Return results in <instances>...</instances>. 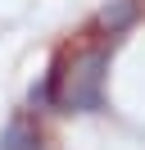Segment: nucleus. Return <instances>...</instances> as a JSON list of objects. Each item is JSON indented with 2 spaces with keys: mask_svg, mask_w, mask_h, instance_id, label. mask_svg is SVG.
I'll list each match as a JSON object with an SVG mask.
<instances>
[{
  "mask_svg": "<svg viewBox=\"0 0 145 150\" xmlns=\"http://www.w3.org/2000/svg\"><path fill=\"white\" fill-rule=\"evenodd\" d=\"M141 18V0H109L104 9L95 14V23L109 32V37H118V32H127L132 23Z\"/></svg>",
  "mask_w": 145,
  "mask_h": 150,
  "instance_id": "3",
  "label": "nucleus"
},
{
  "mask_svg": "<svg viewBox=\"0 0 145 150\" xmlns=\"http://www.w3.org/2000/svg\"><path fill=\"white\" fill-rule=\"evenodd\" d=\"M104 73H109V50L95 46L72 59V73L59 86V109L68 114H95L104 109Z\"/></svg>",
  "mask_w": 145,
  "mask_h": 150,
  "instance_id": "1",
  "label": "nucleus"
},
{
  "mask_svg": "<svg viewBox=\"0 0 145 150\" xmlns=\"http://www.w3.org/2000/svg\"><path fill=\"white\" fill-rule=\"evenodd\" d=\"M41 132H36L32 118H23V114H14V118L0 127V150H41Z\"/></svg>",
  "mask_w": 145,
  "mask_h": 150,
  "instance_id": "2",
  "label": "nucleus"
}]
</instances>
